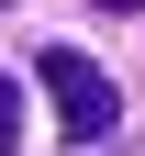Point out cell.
I'll return each mask as SVG.
<instances>
[{
    "mask_svg": "<svg viewBox=\"0 0 145 156\" xmlns=\"http://www.w3.org/2000/svg\"><path fill=\"white\" fill-rule=\"evenodd\" d=\"M34 78L56 89V123H67L78 145H100V134L123 123V89H112L100 67H89V56H67V45H45V67H34Z\"/></svg>",
    "mask_w": 145,
    "mask_h": 156,
    "instance_id": "obj_1",
    "label": "cell"
},
{
    "mask_svg": "<svg viewBox=\"0 0 145 156\" xmlns=\"http://www.w3.org/2000/svg\"><path fill=\"white\" fill-rule=\"evenodd\" d=\"M23 145V89H0V156Z\"/></svg>",
    "mask_w": 145,
    "mask_h": 156,
    "instance_id": "obj_2",
    "label": "cell"
},
{
    "mask_svg": "<svg viewBox=\"0 0 145 156\" xmlns=\"http://www.w3.org/2000/svg\"><path fill=\"white\" fill-rule=\"evenodd\" d=\"M100 11H145V0H100Z\"/></svg>",
    "mask_w": 145,
    "mask_h": 156,
    "instance_id": "obj_3",
    "label": "cell"
}]
</instances>
